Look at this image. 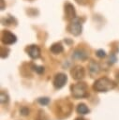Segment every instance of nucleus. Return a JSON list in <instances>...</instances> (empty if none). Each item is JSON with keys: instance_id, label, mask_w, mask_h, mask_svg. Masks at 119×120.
<instances>
[{"instance_id": "1", "label": "nucleus", "mask_w": 119, "mask_h": 120, "mask_svg": "<svg viewBox=\"0 0 119 120\" xmlns=\"http://www.w3.org/2000/svg\"><path fill=\"white\" fill-rule=\"evenodd\" d=\"M54 112L58 119H64L70 115L72 111V104L67 99H61L55 101Z\"/></svg>"}, {"instance_id": "2", "label": "nucleus", "mask_w": 119, "mask_h": 120, "mask_svg": "<svg viewBox=\"0 0 119 120\" xmlns=\"http://www.w3.org/2000/svg\"><path fill=\"white\" fill-rule=\"evenodd\" d=\"M116 86V83L109 79L108 77H102L95 81L93 84V89L96 92H108L112 89H113Z\"/></svg>"}, {"instance_id": "3", "label": "nucleus", "mask_w": 119, "mask_h": 120, "mask_svg": "<svg viewBox=\"0 0 119 120\" xmlns=\"http://www.w3.org/2000/svg\"><path fill=\"white\" fill-rule=\"evenodd\" d=\"M70 91H71V96L76 99L87 98L89 96L88 86L84 82H80L75 84H72L70 86Z\"/></svg>"}, {"instance_id": "4", "label": "nucleus", "mask_w": 119, "mask_h": 120, "mask_svg": "<svg viewBox=\"0 0 119 120\" xmlns=\"http://www.w3.org/2000/svg\"><path fill=\"white\" fill-rule=\"evenodd\" d=\"M82 22L80 18L75 17L74 19L70 20L69 24L67 26V30L70 34H72L73 36H79L82 33Z\"/></svg>"}, {"instance_id": "5", "label": "nucleus", "mask_w": 119, "mask_h": 120, "mask_svg": "<svg viewBox=\"0 0 119 120\" xmlns=\"http://www.w3.org/2000/svg\"><path fill=\"white\" fill-rule=\"evenodd\" d=\"M67 81V76L65 73H62V72L57 73L54 76V79H53V82H52L53 87L55 89H61L62 87L65 86Z\"/></svg>"}, {"instance_id": "6", "label": "nucleus", "mask_w": 119, "mask_h": 120, "mask_svg": "<svg viewBox=\"0 0 119 120\" xmlns=\"http://www.w3.org/2000/svg\"><path fill=\"white\" fill-rule=\"evenodd\" d=\"M1 40H2L3 44H5V45H11L17 41V37L13 33H11L7 30H5L2 33Z\"/></svg>"}, {"instance_id": "7", "label": "nucleus", "mask_w": 119, "mask_h": 120, "mask_svg": "<svg viewBox=\"0 0 119 120\" xmlns=\"http://www.w3.org/2000/svg\"><path fill=\"white\" fill-rule=\"evenodd\" d=\"M70 75L71 77L76 80V81H79V80H82L84 78V75H85V70L84 68L82 67V66H75L74 68H71L70 70Z\"/></svg>"}, {"instance_id": "8", "label": "nucleus", "mask_w": 119, "mask_h": 120, "mask_svg": "<svg viewBox=\"0 0 119 120\" xmlns=\"http://www.w3.org/2000/svg\"><path fill=\"white\" fill-rule=\"evenodd\" d=\"M25 52L32 59H37L40 56V49L37 45H29L25 48Z\"/></svg>"}, {"instance_id": "9", "label": "nucleus", "mask_w": 119, "mask_h": 120, "mask_svg": "<svg viewBox=\"0 0 119 120\" xmlns=\"http://www.w3.org/2000/svg\"><path fill=\"white\" fill-rule=\"evenodd\" d=\"M88 52L84 50V49H76L73 53H72V58L74 59H77V60H82V61H84L88 58Z\"/></svg>"}, {"instance_id": "10", "label": "nucleus", "mask_w": 119, "mask_h": 120, "mask_svg": "<svg viewBox=\"0 0 119 120\" xmlns=\"http://www.w3.org/2000/svg\"><path fill=\"white\" fill-rule=\"evenodd\" d=\"M65 15H66V18L69 21L76 17L75 8H74L73 5H71L70 3H66L65 4Z\"/></svg>"}, {"instance_id": "11", "label": "nucleus", "mask_w": 119, "mask_h": 120, "mask_svg": "<svg viewBox=\"0 0 119 120\" xmlns=\"http://www.w3.org/2000/svg\"><path fill=\"white\" fill-rule=\"evenodd\" d=\"M88 70H89V73L92 77L97 75L99 72H100V66L98 63H97L96 61L94 60H91L89 62V65H88Z\"/></svg>"}, {"instance_id": "12", "label": "nucleus", "mask_w": 119, "mask_h": 120, "mask_svg": "<svg viewBox=\"0 0 119 120\" xmlns=\"http://www.w3.org/2000/svg\"><path fill=\"white\" fill-rule=\"evenodd\" d=\"M50 51L51 52H52L53 54H59L61 52H63L64 51V48L62 46V44L60 42H56V43H53L51 48H50Z\"/></svg>"}, {"instance_id": "13", "label": "nucleus", "mask_w": 119, "mask_h": 120, "mask_svg": "<svg viewBox=\"0 0 119 120\" xmlns=\"http://www.w3.org/2000/svg\"><path fill=\"white\" fill-rule=\"evenodd\" d=\"M76 112H77L78 113H80V114H87V113L90 112V110H89V108L86 106V104H84V103H80V104H78V106H77V108H76Z\"/></svg>"}, {"instance_id": "14", "label": "nucleus", "mask_w": 119, "mask_h": 120, "mask_svg": "<svg viewBox=\"0 0 119 120\" xmlns=\"http://www.w3.org/2000/svg\"><path fill=\"white\" fill-rule=\"evenodd\" d=\"M0 100H1V103H2V104H7V103H8V101H9V97H8V95H7L6 92L1 91V94H0Z\"/></svg>"}, {"instance_id": "15", "label": "nucleus", "mask_w": 119, "mask_h": 120, "mask_svg": "<svg viewBox=\"0 0 119 120\" xmlns=\"http://www.w3.org/2000/svg\"><path fill=\"white\" fill-rule=\"evenodd\" d=\"M35 120H49V117L47 116V114L45 113L44 111L39 110L38 111V113H37V117H36Z\"/></svg>"}, {"instance_id": "16", "label": "nucleus", "mask_w": 119, "mask_h": 120, "mask_svg": "<svg viewBox=\"0 0 119 120\" xmlns=\"http://www.w3.org/2000/svg\"><path fill=\"white\" fill-rule=\"evenodd\" d=\"M32 69L35 70L37 74H42V73L44 72V70H45L44 67H42V66H37V65H32Z\"/></svg>"}, {"instance_id": "17", "label": "nucleus", "mask_w": 119, "mask_h": 120, "mask_svg": "<svg viewBox=\"0 0 119 120\" xmlns=\"http://www.w3.org/2000/svg\"><path fill=\"white\" fill-rule=\"evenodd\" d=\"M50 98H47V97H44V98H37V102L40 104V105H42V106H46V105H48L49 103H50Z\"/></svg>"}, {"instance_id": "18", "label": "nucleus", "mask_w": 119, "mask_h": 120, "mask_svg": "<svg viewBox=\"0 0 119 120\" xmlns=\"http://www.w3.org/2000/svg\"><path fill=\"white\" fill-rule=\"evenodd\" d=\"M20 113H21L22 115H23V116H27V115H29V113H30V110H29V108H27V107H25V106H22V107H21V109H20Z\"/></svg>"}, {"instance_id": "19", "label": "nucleus", "mask_w": 119, "mask_h": 120, "mask_svg": "<svg viewBox=\"0 0 119 120\" xmlns=\"http://www.w3.org/2000/svg\"><path fill=\"white\" fill-rule=\"evenodd\" d=\"M117 61V57H116V55H115V53H113V52H112L110 55H109V59H108V63L110 64V65H112V64H114L115 62Z\"/></svg>"}, {"instance_id": "20", "label": "nucleus", "mask_w": 119, "mask_h": 120, "mask_svg": "<svg viewBox=\"0 0 119 120\" xmlns=\"http://www.w3.org/2000/svg\"><path fill=\"white\" fill-rule=\"evenodd\" d=\"M96 55L98 57V58H104V57H106V52L104 51V50H102V49H99V50H97V52H96Z\"/></svg>"}, {"instance_id": "21", "label": "nucleus", "mask_w": 119, "mask_h": 120, "mask_svg": "<svg viewBox=\"0 0 119 120\" xmlns=\"http://www.w3.org/2000/svg\"><path fill=\"white\" fill-rule=\"evenodd\" d=\"M5 8V6H4V0H1V9L3 10Z\"/></svg>"}, {"instance_id": "22", "label": "nucleus", "mask_w": 119, "mask_h": 120, "mask_svg": "<svg viewBox=\"0 0 119 120\" xmlns=\"http://www.w3.org/2000/svg\"><path fill=\"white\" fill-rule=\"evenodd\" d=\"M79 4H84L85 3V0H76Z\"/></svg>"}, {"instance_id": "23", "label": "nucleus", "mask_w": 119, "mask_h": 120, "mask_svg": "<svg viewBox=\"0 0 119 120\" xmlns=\"http://www.w3.org/2000/svg\"><path fill=\"white\" fill-rule=\"evenodd\" d=\"M75 120H86V119H84L83 117H77Z\"/></svg>"}, {"instance_id": "24", "label": "nucleus", "mask_w": 119, "mask_h": 120, "mask_svg": "<svg viewBox=\"0 0 119 120\" xmlns=\"http://www.w3.org/2000/svg\"><path fill=\"white\" fill-rule=\"evenodd\" d=\"M116 79H117V82H119V71L116 73Z\"/></svg>"}]
</instances>
